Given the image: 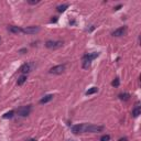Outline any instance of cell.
<instances>
[{
	"label": "cell",
	"instance_id": "cell-8",
	"mask_svg": "<svg viewBox=\"0 0 141 141\" xmlns=\"http://www.w3.org/2000/svg\"><path fill=\"white\" fill-rule=\"evenodd\" d=\"M33 66H34V65H33V64H31V63H25V64H23L22 66L20 67L19 72L22 73L23 75H25V74H28V73L31 72L32 69H33Z\"/></svg>",
	"mask_w": 141,
	"mask_h": 141
},
{
	"label": "cell",
	"instance_id": "cell-4",
	"mask_svg": "<svg viewBox=\"0 0 141 141\" xmlns=\"http://www.w3.org/2000/svg\"><path fill=\"white\" fill-rule=\"evenodd\" d=\"M65 69H66V65H65V64L56 65V66H53L52 69L50 70V74H54V75H60V74H62V73H64Z\"/></svg>",
	"mask_w": 141,
	"mask_h": 141
},
{
	"label": "cell",
	"instance_id": "cell-6",
	"mask_svg": "<svg viewBox=\"0 0 141 141\" xmlns=\"http://www.w3.org/2000/svg\"><path fill=\"white\" fill-rule=\"evenodd\" d=\"M86 130V123H81V124H75L72 127V131L76 135L78 133H85Z\"/></svg>",
	"mask_w": 141,
	"mask_h": 141
},
{
	"label": "cell",
	"instance_id": "cell-20",
	"mask_svg": "<svg viewBox=\"0 0 141 141\" xmlns=\"http://www.w3.org/2000/svg\"><path fill=\"white\" fill-rule=\"evenodd\" d=\"M39 0H28V3L29 4H32V6H34V4H37L39 3Z\"/></svg>",
	"mask_w": 141,
	"mask_h": 141
},
{
	"label": "cell",
	"instance_id": "cell-5",
	"mask_svg": "<svg viewBox=\"0 0 141 141\" xmlns=\"http://www.w3.org/2000/svg\"><path fill=\"white\" fill-rule=\"evenodd\" d=\"M62 45H63L62 41H53V40H49V41L45 42V46H46V48H48V49H53V50L61 48Z\"/></svg>",
	"mask_w": 141,
	"mask_h": 141
},
{
	"label": "cell",
	"instance_id": "cell-14",
	"mask_svg": "<svg viewBox=\"0 0 141 141\" xmlns=\"http://www.w3.org/2000/svg\"><path fill=\"white\" fill-rule=\"evenodd\" d=\"M69 8V4L67 3H64V4H60V6L56 7V10L58 11V12H64L66 9Z\"/></svg>",
	"mask_w": 141,
	"mask_h": 141
},
{
	"label": "cell",
	"instance_id": "cell-11",
	"mask_svg": "<svg viewBox=\"0 0 141 141\" xmlns=\"http://www.w3.org/2000/svg\"><path fill=\"white\" fill-rule=\"evenodd\" d=\"M8 30L11 32V33H22V29L19 27H16V25H9L8 27Z\"/></svg>",
	"mask_w": 141,
	"mask_h": 141
},
{
	"label": "cell",
	"instance_id": "cell-9",
	"mask_svg": "<svg viewBox=\"0 0 141 141\" xmlns=\"http://www.w3.org/2000/svg\"><path fill=\"white\" fill-rule=\"evenodd\" d=\"M127 32V28L126 27H120L118 29H116L114 32H112V36H123V35L126 34Z\"/></svg>",
	"mask_w": 141,
	"mask_h": 141
},
{
	"label": "cell",
	"instance_id": "cell-13",
	"mask_svg": "<svg viewBox=\"0 0 141 141\" xmlns=\"http://www.w3.org/2000/svg\"><path fill=\"white\" fill-rule=\"evenodd\" d=\"M52 99H53V95H46L40 100V104H46V103L51 102Z\"/></svg>",
	"mask_w": 141,
	"mask_h": 141
},
{
	"label": "cell",
	"instance_id": "cell-23",
	"mask_svg": "<svg viewBox=\"0 0 141 141\" xmlns=\"http://www.w3.org/2000/svg\"><path fill=\"white\" fill-rule=\"evenodd\" d=\"M94 29H95V27H94V25H91V27H90V29H87V31L90 32V31H93Z\"/></svg>",
	"mask_w": 141,
	"mask_h": 141
},
{
	"label": "cell",
	"instance_id": "cell-12",
	"mask_svg": "<svg viewBox=\"0 0 141 141\" xmlns=\"http://www.w3.org/2000/svg\"><path fill=\"white\" fill-rule=\"evenodd\" d=\"M118 97H119V99L120 100H124V102H126V100H129L130 99V94H128V93H121V94H119L118 95Z\"/></svg>",
	"mask_w": 141,
	"mask_h": 141
},
{
	"label": "cell",
	"instance_id": "cell-2",
	"mask_svg": "<svg viewBox=\"0 0 141 141\" xmlns=\"http://www.w3.org/2000/svg\"><path fill=\"white\" fill-rule=\"evenodd\" d=\"M104 130L103 126H97V124H88L86 123V130L85 132H90V133H95V132H102Z\"/></svg>",
	"mask_w": 141,
	"mask_h": 141
},
{
	"label": "cell",
	"instance_id": "cell-10",
	"mask_svg": "<svg viewBox=\"0 0 141 141\" xmlns=\"http://www.w3.org/2000/svg\"><path fill=\"white\" fill-rule=\"evenodd\" d=\"M140 112H141L140 104H139V103H137V104H136V106H135V108H133L132 111H131V116H132L133 118H137V117L140 115Z\"/></svg>",
	"mask_w": 141,
	"mask_h": 141
},
{
	"label": "cell",
	"instance_id": "cell-18",
	"mask_svg": "<svg viewBox=\"0 0 141 141\" xmlns=\"http://www.w3.org/2000/svg\"><path fill=\"white\" fill-rule=\"evenodd\" d=\"M111 85L114 86V87H118V86L120 85V81H119V78H115V81H112Z\"/></svg>",
	"mask_w": 141,
	"mask_h": 141
},
{
	"label": "cell",
	"instance_id": "cell-15",
	"mask_svg": "<svg viewBox=\"0 0 141 141\" xmlns=\"http://www.w3.org/2000/svg\"><path fill=\"white\" fill-rule=\"evenodd\" d=\"M25 81H27V75H21V76L18 78L17 84H18L19 86H21V85H23V84H24Z\"/></svg>",
	"mask_w": 141,
	"mask_h": 141
},
{
	"label": "cell",
	"instance_id": "cell-1",
	"mask_svg": "<svg viewBox=\"0 0 141 141\" xmlns=\"http://www.w3.org/2000/svg\"><path fill=\"white\" fill-rule=\"evenodd\" d=\"M98 56H99V53H96V52L85 54V55L83 56V69L87 70L88 67L90 66L91 62H93L96 57H98Z\"/></svg>",
	"mask_w": 141,
	"mask_h": 141
},
{
	"label": "cell",
	"instance_id": "cell-27",
	"mask_svg": "<svg viewBox=\"0 0 141 141\" xmlns=\"http://www.w3.org/2000/svg\"><path fill=\"white\" fill-rule=\"evenodd\" d=\"M0 43H1V37H0Z\"/></svg>",
	"mask_w": 141,
	"mask_h": 141
},
{
	"label": "cell",
	"instance_id": "cell-19",
	"mask_svg": "<svg viewBox=\"0 0 141 141\" xmlns=\"http://www.w3.org/2000/svg\"><path fill=\"white\" fill-rule=\"evenodd\" d=\"M110 140V136L109 135H104L100 137V141H109Z\"/></svg>",
	"mask_w": 141,
	"mask_h": 141
},
{
	"label": "cell",
	"instance_id": "cell-7",
	"mask_svg": "<svg viewBox=\"0 0 141 141\" xmlns=\"http://www.w3.org/2000/svg\"><path fill=\"white\" fill-rule=\"evenodd\" d=\"M37 32H40V28L36 25H31V27H27L22 29V33L24 34H35Z\"/></svg>",
	"mask_w": 141,
	"mask_h": 141
},
{
	"label": "cell",
	"instance_id": "cell-17",
	"mask_svg": "<svg viewBox=\"0 0 141 141\" xmlns=\"http://www.w3.org/2000/svg\"><path fill=\"white\" fill-rule=\"evenodd\" d=\"M97 91H98V88L97 87H91V88H89L85 94H86V95H93V94L97 93Z\"/></svg>",
	"mask_w": 141,
	"mask_h": 141
},
{
	"label": "cell",
	"instance_id": "cell-24",
	"mask_svg": "<svg viewBox=\"0 0 141 141\" xmlns=\"http://www.w3.org/2000/svg\"><path fill=\"white\" fill-rule=\"evenodd\" d=\"M118 141H128V139H127V138H120Z\"/></svg>",
	"mask_w": 141,
	"mask_h": 141
},
{
	"label": "cell",
	"instance_id": "cell-22",
	"mask_svg": "<svg viewBox=\"0 0 141 141\" xmlns=\"http://www.w3.org/2000/svg\"><path fill=\"white\" fill-rule=\"evenodd\" d=\"M120 8H121V4H119V6L115 7V10H116V11H118V10H120Z\"/></svg>",
	"mask_w": 141,
	"mask_h": 141
},
{
	"label": "cell",
	"instance_id": "cell-26",
	"mask_svg": "<svg viewBox=\"0 0 141 141\" xmlns=\"http://www.w3.org/2000/svg\"><path fill=\"white\" fill-rule=\"evenodd\" d=\"M25 51H27L25 49H22V50H20V53H23V52H25Z\"/></svg>",
	"mask_w": 141,
	"mask_h": 141
},
{
	"label": "cell",
	"instance_id": "cell-21",
	"mask_svg": "<svg viewBox=\"0 0 141 141\" xmlns=\"http://www.w3.org/2000/svg\"><path fill=\"white\" fill-rule=\"evenodd\" d=\"M57 20H58L57 17H53L52 19H51V22H52V23H55V22H57Z\"/></svg>",
	"mask_w": 141,
	"mask_h": 141
},
{
	"label": "cell",
	"instance_id": "cell-16",
	"mask_svg": "<svg viewBox=\"0 0 141 141\" xmlns=\"http://www.w3.org/2000/svg\"><path fill=\"white\" fill-rule=\"evenodd\" d=\"M13 116H15V111H13V110H10V111L6 112V114L2 116V118L3 119H9V118H12Z\"/></svg>",
	"mask_w": 141,
	"mask_h": 141
},
{
	"label": "cell",
	"instance_id": "cell-25",
	"mask_svg": "<svg viewBox=\"0 0 141 141\" xmlns=\"http://www.w3.org/2000/svg\"><path fill=\"white\" fill-rule=\"evenodd\" d=\"M27 141H37L36 139H33V138H31V139H28Z\"/></svg>",
	"mask_w": 141,
	"mask_h": 141
},
{
	"label": "cell",
	"instance_id": "cell-3",
	"mask_svg": "<svg viewBox=\"0 0 141 141\" xmlns=\"http://www.w3.org/2000/svg\"><path fill=\"white\" fill-rule=\"evenodd\" d=\"M31 109H32L31 105L22 106V107L18 108L17 112H18L19 116H21V117H27V116H29V115H30V112H31Z\"/></svg>",
	"mask_w": 141,
	"mask_h": 141
}]
</instances>
